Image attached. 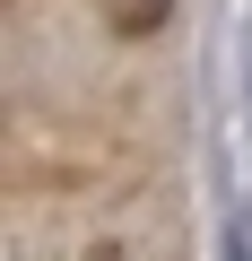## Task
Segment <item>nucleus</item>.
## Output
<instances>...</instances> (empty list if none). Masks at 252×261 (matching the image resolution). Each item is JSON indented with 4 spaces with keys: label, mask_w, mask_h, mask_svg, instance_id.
Instances as JSON below:
<instances>
[{
    "label": "nucleus",
    "mask_w": 252,
    "mask_h": 261,
    "mask_svg": "<svg viewBox=\"0 0 252 261\" xmlns=\"http://www.w3.org/2000/svg\"><path fill=\"white\" fill-rule=\"evenodd\" d=\"M96 9H104V27H113L122 44H148V35L174 18V0H96Z\"/></svg>",
    "instance_id": "f257e3e1"
},
{
    "label": "nucleus",
    "mask_w": 252,
    "mask_h": 261,
    "mask_svg": "<svg viewBox=\"0 0 252 261\" xmlns=\"http://www.w3.org/2000/svg\"><path fill=\"white\" fill-rule=\"evenodd\" d=\"M78 261H131V252H122V244H87Z\"/></svg>",
    "instance_id": "f03ea898"
}]
</instances>
